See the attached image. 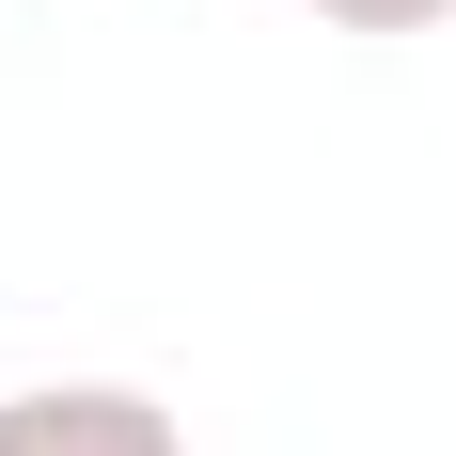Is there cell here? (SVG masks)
Segmentation results:
<instances>
[{"label":"cell","instance_id":"6da1fadb","mask_svg":"<svg viewBox=\"0 0 456 456\" xmlns=\"http://www.w3.org/2000/svg\"><path fill=\"white\" fill-rule=\"evenodd\" d=\"M0 456H189V425L126 378H47V394H0Z\"/></svg>","mask_w":456,"mask_h":456},{"label":"cell","instance_id":"7a4b0ae2","mask_svg":"<svg viewBox=\"0 0 456 456\" xmlns=\"http://www.w3.org/2000/svg\"><path fill=\"white\" fill-rule=\"evenodd\" d=\"M315 16H330V32H441L456 0H315Z\"/></svg>","mask_w":456,"mask_h":456}]
</instances>
